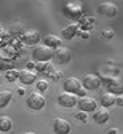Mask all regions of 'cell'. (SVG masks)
Instances as JSON below:
<instances>
[{
  "label": "cell",
  "instance_id": "obj_14",
  "mask_svg": "<svg viewBox=\"0 0 123 134\" xmlns=\"http://www.w3.org/2000/svg\"><path fill=\"white\" fill-rule=\"evenodd\" d=\"M79 23L76 22H73L71 23L70 25H67L65 29L62 30V36L64 39H66V40H71V39H73L75 37V35L79 31Z\"/></svg>",
  "mask_w": 123,
  "mask_h": 134
},
{
  "label": "cell",
  "instance_id": "obj_17",
  "mask_svg": "<svg viewBox=\"0 0 123 134\" xmlns=\"http://www.w3.org/2000/svg\"><path fill=\"white\" fill-rule=\"evenodd\" d=\"M13 129V120L8 116H1L0 117V131L1 132H9Z\"/></svg>",
  "mask_w": 123,
  "mask_h": 134
},
{
  "label": "cell",
  "instance_id": "obj_30",
  "mask_svg": "<svg viewBox=\"0 0 123 134\" xmlns=\"http://www.w3.org/2000/svg\"><path fill=\"white\" fill-rule=\"evenodd\" d=\"M23 134H35L33 132H25V133H23Z\"/></svg>",
  "mask_w": 123,
  "mask_h": 134
},
{
  "label": "cell",
  "instance_id": "obj_21",
  "mask_svg": "<svg viewBox=\"0 0 123 134\" xmlns=\"http://www.w3.org/2000/svg\"><path fill=\"white\" fill-rule=\"evenodd\" d=\"M48 88V81L44 80V79H41L37 83V90L40 91V92H44Z\"/></svg>",
  "mask_w": 123,
  "mask_h": 134
},
{
  "label": "cell",
  "instance_id": "obj_29",
  "mask_svg": "<svg viewBox=\"0 0 123 134\" xmlns=\"http://www.w3.org/2000/svg\"><path fill=\"white\" fill-rule=\"evenodd\" d=\"M28 68L32 69V68H35V64L34 62H32V61H30V62H28Z\"/></svg>",
  "mask_w": 123,
  "mask_h": 134
},
{
  "label": "cell",
  "instance_id": "obj_20",
  "mask_svg": "<svg viewBox=\"0 0 123 134\" xmlns=\"http://www.w3.org/2000/svg\"><path fill=\"white\" fill-rule=\"evenodd\" d=\"M20 76V71H17V70L15 69H10L7 71V74H6V79L9 81H15L17 78H18Z\"/></svg>",
  "mask_w": 123,
  "mask_h": 134
},
{
  "label": "cell",
  "instance_id": "obj_24",
  "mask_svg": "<svg viewBox=\"0 0 123 134\" xmlns=\"http://www.w3.org/2000/svg\"><path fill=\"white\" fill-rule=\"evenodd\" d=\"M47 65H48L47 62H38V63H35V69H37V71L42 72V71L46 70Z\"/></svg>",
  "mask_w": 123,
  "mask_h": 134
},
{
  "label": "cell",
  "instance_id": "obj_7",
  "mask_svg": "<svg viewBox=\"0 0 123 134\" xmlns=\"http://www.w3.org/2000/svg\"><path fill=\"white\" fill-rule=\"evenodd\" d=\"M98 13H99L101 16L107 17V19H111V17H114L118 13V7H116L115 4L109 1H105L101 2V4L98 6Z\"/></svg>",
  "mask_w": 123,
  "mask_h": 134
},
{
  "label": "cell",
  "instance_id": "obj_28",
  "mask_svg": "<svg viewBox=\"0 0 123 134\" xmlns=\"http://www.w3.org/2000/svg\"><path fill=\"white\" fill-rule=\"evenodd\" d=\"M80 35H81V38H83V39L89 38V32L88 31H82V32H80Z\"/></svg>",
  "mask_w": 123,
  "mask_h": 134
},
{
  "label": "cell",
  "instance_id": "obj_1",
  "mask_svg": "<svg viewBox=\"0 0 123 134\" xmlns=\"http://www.w3.org/2000/svg\"><path fill=\"white\" fill-rule=\"evenodd\" d=\"M53 48L46 46V45H40L37 46L32 52V57L35 62H48L49 60L53 59L54 56Z\"/></svg>",
  "mask_w": 123,
  "mask_h": 134
},
{
  "label": "cell",
  "instance_id": "obj_11",
  "mask_svg": "<svg viewBox=\"0 0 123 134\" xmlns=\"http://www.w3.org/2000/svg\"><path fill=\"white\" fill-rule=\"evenodd\" d=\"M105 83L107 85L109 93L114 94V95H122L123 94V83L120 79L116 78H106Z\"/></svg>",
  "mask_w": 123,
  "mask_h": 134
},
{
  "label": "cell",
  "instance_id": "obj_15",
  "mask_svg": "<svg viewBox=\"0 0 123 134\" xmlns=\"http://www.w3.org/2000/svg\"><path fill=\"white\" fill-rule=\"evenodd\" d=\"M94 120H95V123H97V124H99V125H104V124H106L107 121H108L109 119V112L107 109H99V110H97L94 114Z\"/></svg>",
  "mask_w": 123,
  "mask_h": 134
},
{
  "label": "cell",
  "instance_id": "obj_3",
  "mask_svg": "<svg viewBox=\"0 0 123 134\" xmlns=\"http://www.w3.org/2000/svg\"><path fill=\"white\" fill-rule=\"evenodd\" d=\"M63 13H64V15L67 19H70L72 21H76L83 14V10H82V7L80 5L75 4V2H67V4H65L64 8H63Z\"/></svg>",
  "mask_w": 123,
  "mask_h": 134
},
{
  "label": "cell",
  "instance_id": "obj_6",
  "mask_svg": "<svg viewBox=\"0 0 123 134\" xmlns=\"http://www.w3.org/2000/svg\"><path fill=\"white\" fill-rule=\"evenodd\" d=\"M77 96L75 94L67 93V92H63L58 95L57 97V101L58 104L64 107V108H73L75 104H77Z\"/></svg>",
  "mask_w": 123,
  "mask_h": 134
},
{
  "label": "cell",
  "instance_id": "obj_13",
  "mask_svg": "<svg viewBox=\"0 0 123 134\" xmlns=\"http://www.w3.org/2000/svg\"><path fill=\"white\" fill-rule=\"evenodd\" d=\"M40 38V32L37 30H28L22 35V39L26 45H37Z\"/></svg>",
  "mask_w": 123,
  "mask_h": 134
},
{
  "label": "cell",
  "instance_id": "obj_26",
  "mask_svg": "<svg viewBox=\"0 0 123 134\" xmlns=\"http://www.w3.org/2000/svg\"><path fill=\"white\" fill-rule=\"evenodd\" d=\"M115 103L118 105H120V107H123V94H122V95H118V96H116Z\"/></svg>",
  "mask_w": 123,
  "mask_h": 134
},
{
  "label": "cell",
  "instance_id": "obj_5",
  "mask_svg": "<svg viewBox=\"0 0 123 134\" xmlns=\"http://www.w3.org/2000/svg\"><path fill=\"white\" fill-rule=\"evenodd\" d=\"M54 61L58 64H65V63H68L72 59V53L71 51L66 47H59L55 49L54 52V56H53Z\"/></svg>",
  "mask_w": 123,
  "mask_h": 134
},
{
  "label": "cell",
  "instance_id": "obj_9",
  "mask_svg": "<svg viewBox=\"0 0 123 134\" xmlns=\"http://www.w3.org/2000/svg\"><path fill=\"white\" fill-rule=\"evenodd\" d=\"M101 85V79L97 75H87L82 80V86L87 91H95Z\"/></svg>",
  "mask_w": 123,
  "mask_h": 134
},
{
  "label": "cell",
  "instance_id": "obj_18",
  "mask_svg": "<svg viewBox=\"0 0 123 134\" xmlns=\"http://www.w3.org/2000/svg\"><path fill=\"white\" fill-rule=\"evenodd\" d=\"M116 96L112 93H105L101 95L100 97V104L104 107V108H108V107L113 105L115 103Z\"/></svg>",
  "mask_w": 123,
  "mask_h": 134
},
{
  "label": "cell",
  "instance_id": "obj_23",
  "mask_svg": "<svg viewBox=\"0 0 123 134\" xmlns=\"http://www.w3.org/2000/svg\"><path fill=\"white\" fill-rule=\"evenodd\" d=\"M75 118L77 120H81V121H87V118H88V115H87V112L85 111H79L75 114Z\"/></svg>",
  "mask_w": 123,
  "mask_h": 134
},
{
  "label": "cell",
  "instance_id": "obj_22",
  "mask_svg": "<svg viewBox=\"0 0 123 134\" xmlns=\"http://www.w3.org/2000/svg\"><path fill=\"white\" fill-rule=\"evenodd\" d=\"M101 35H103L106 39H111V38H113V37H114L115 32H114L112 29H104L103 31H101Z\"/></svg>",
  "mask_w": 123,
  "mask_h": 134
},
{
  "label": "cell",
  "instance_id": "obj_27",
  "mask_svg": "<svg viewBox=\"0 0 123 134\" xmlns=\"http://www.w3.org/2000/svg\"><path fill=\"white\" fill-rule=\"evenodd\" d=\"M107 134H120V130H118V129H111V130H108Z\"/></svg>",
  "mask_w": 123,
  "mask_h": 134
},
{
  "label": "cell",
  "instance_id": "obj_25",
  "mask_svg": "<svg viewBox=\"0 0 123 134\" xmlns=\"http://www.w3.org/2000/svg\"><path fill=\"white\" fill-rule=\"evenodd\" d=\"M87 94V90L85 87H81L79 91H77V93H76V96H80V97H83V96H87L86 95Z\"/></svg>",
  "mask_w": 123,
  "mask_h": 134
},
{
  "label": "cell",
  "instance_id": "obj_10",
  "mask_svg": "<svg viewBox=\"0 0 123 134\" xmlns=\"http://www.w3.org/2000/svg\"><path fill=\"white\" fill-rule=\"evenodd\" d=\"M64 91L67 93H72V94H75L77 93V91L82 87V81L80 79H77L76 77H70L67 78L66 80L64 81Z\"/></svg>",
  "mask_w": 123,
  "mask_h": 134
},
{
  "label": "cell",
  "instance_id": "obj_12",
  "mask_svg": "<svg viewBox=\"0 0 123 134\" xmlns=\"http://www.w3.org/2000/svg\"><path fill=\"white\" fill-rule=\"evenodd\" d=\"M37 72L32 71L30 69H23L20 71V76H18V79L24 85H32L37 80Z\"/></svg>",
  "mask_w": 123,
  "mask_h": 134
},
{
  "label": "cell",
  "instance_id": "obj_19",
  "mask_svg": "<svg viewBox=\"0 0 123 134\" xmlns=\"http://www.w3.org/2000/svg\"><path fill=\"white\" fill-rule=\"evenodd\" d=\"M11 97H13V93L9 91H4V92H0V109L5 108L9 104V102L11 101Z\"/></svg>",
  "mask_w": 123,
  "mask_h": 134
},
{
  "label": "cell",
  "instance_id": "obj_2",
  "mask_svg": "<svg viewBox=\"0 0 123 134\" xmlns=\"http://www.w3.org/2000/svg\"><path fill=\"white\" fill-rule=\"evenodd\" d=\"M26 104L32 110H41L46 105V97L40 92H32L28 96Z\"/></svg>",
  "mask_w": 123,
  "mask_h": 134
},
{
  "label": "cell",
  "instance_id": "obj_4",
  "mask_svg": "<svg viewBox=\"0 0 123 134\" xmlns=\"http://www.w3.org/2000/svg\"><path fill=\"white\" fill-rule=\"evenodd\" d=\"M77 107L81 111H85V112H92L97 109L98 107V103L97 101L91 96H83V97H80L77 100Z\"/></svg>",
  "mask_w": 123,
  "mask_h": 134
},
{
  "label": "cell",
  "instance_id": "obj_8",
  "mask_svg": "<svg viewBox=\"0 0 123 134\" xmlns=\"http://www.w3.org/2000/svg\"><path fill=\"white\" fill-rule=\"evenodd\" d=\"M53 127L56 134H68L71 132L72 125L68 120L64 119V118H56L53 123Z\"/></svg>",
  "mask_w": 123,
  "mask_h": 134
},
{
  "label": "cell",
  "instance_id": "obj_16",
  "mask_svg": "<svg viewBox=\"0 0 123 134\" xmlns=\"http://www.w3.org/2000/svg\"><path fill=\"white\" fill-rule=\"evenodd\" d=\"M43 42L44 45L50 48H53L54 51L57 49V48L61 47L62 45V39L59 37H57L55 35H47L46 37L43 38Z\"/></svg>",
  "mask_w": 123,
  "mask_h": 134
}]
</instances>
